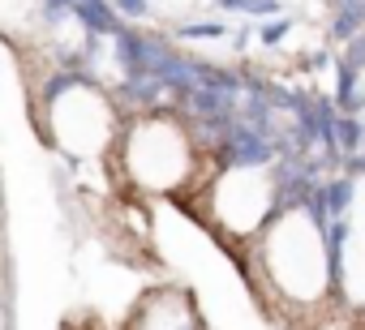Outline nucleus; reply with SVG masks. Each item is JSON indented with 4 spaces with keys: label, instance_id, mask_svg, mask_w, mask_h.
Wrapping results in <instances>:
<instances>
[{
    "label": "nucleus",
    "instance_id": "f257e3e1",
    "mask_svg": "<svg viewBox=\"0 0 365 330\" xmlns=\"http://www.w3.org/2000/svg\"><path fill=\"white\" fill-rule=\"evenodd\" d=\"M207 150L215 154V163L228 168V172H267L271 163H275V142L262 137L258 129H250L237 116L207 142Z\"/></svg>",
    "mask_w": 365,
    "mask_h": 330
},
{
    "label": "nucleus",
    "instance_id": "f03ea898",
    "mask_svg": "<svg viewBox=\"0 0 365 330\" xmlns=\"http://www.w3.org/2000/svg\"><path fill=\"white\" fill-rule=\"evenodd\" d=\"M168 296H155L146 309H138L133 317V330H207L202 326V313L190 296H180L172 287H163Z\"/></svg>",
    "mask_w": 365,
    "mask_h": 330
},
{
    "label": "nucleus",
    "instance_id": "7ed1b4c3",
    "mask_svg": "<svg viewBox=\"0 0 365 330\" xmlns=\"http://www.w3.org/2000/svg\"><path fill=\"white\" fill-rule=\"evenodd\" d=\"M69 14L78 18V26L91 35V39H116L125 31L120 14L112 9V0H73Z\"/></svg>",
    "mask_w": 365,
    "mask_h": 330
},
{
    "label": "nucleus",
    "instance_id": "20e7f679",
    "mask_svg": "<svg viewBox=\"0 0 365 330\" xmlns=\"http://www.w3.org/2000/svg\"><path fill=\"white\" fill-rule=\"evenodd\" d=\"M335 112H344V116H361L365 112V86H361V73H352V69H344V65H335Z\"/></svg>",
    "mask_w": 365,
    "mask_h": 330
},
{
    "label": "nucleus",
    "instance_id": "39448f33",
    "mask_svg": "<svg viewBox=\"0 0 365 330\" xmlns=\"http://www.w3.org/2000/svg\"><path fill=\"white\" fill-rule=\"evenodd\" d=\"M331 137H335V154H339V163H344V159H352V154L365 150V120H361V116H344V112H335Z\"/></svg>",
    "mask_w": 365,
    "mask_h": 330
},
{
    "label": "nucleus",
    "instance_id": "423d86ee",
    "mask_svg": "<svg viewBox=\"0 0 365 330\" xmlns=\"http://www.w3.org/2000/svg\"><path fill=\"white\" fill-rule=\"evenodd\" d=\"M322 193H327V211H331V219H348V215H352V206H356L361 185H356V181H348V176L339 172V176L322 181Z\"/></svg>",
    "mask_w": 365,
    "mask_h": 330
},
{
    "label": "nucleus",
    "instance_id": "0eeeda50",
    "mask_svg": "<svg viewBox=\"0 0 365 330\" xmlns=\"http://www.w3.org/2000/svg\"><path fill=\"white\" fill-rule=\"evenodd\" d=\"M228 22H180L176 26V39L180 43H198V39H228Z\"/></svg>",
    "mask_w": 365,
    "mask_h": 330
},
{
    "label": "nucleus",
    "instance_id": "6e6552de",
    "mask_svg": "<svg viewBox=\"0 0 365 330\" xmlns=\"http://www.w3.org/2000/svg\"><path fill=\"white\" fill-rule=\"evenodd\" d=\"M365 31V22H361V14H352L348 5H335V18H331V39L335 43H348L352 35H361Z\"/></svg>",
    "mask_w": 365,
    "mask_h": 330
},
{
    "label": "nucleus",
    "instance_id": "1a4fd4ad",
    "mask_svg": "<svg viewBox=\"0 0 365 330\" xmlns=\"http://www.w3.org/2000/svg\"><path fill=\"white\" fill-rule=\"evenodd\" d=\"M344 52L335 56V65H344V69H352V73H365V31L361 35H352L348 43H339Z\"/></svg>",
    "mask_w": 365,
    "mask_h": 330
},
{
    "label": "nucleus",
    "instance_id": "9d476101",
    "mask_svg": "<svg viewBox=\"0 0 365 330\" xmlns=\"http://www.w3.org/2000/svg\"><path fill=\"white\" fill-rule=\"evenodd\" d=\"M228 14H245V18H275L279 0H228Z\"/></svg>",
    "mask_w": 365,
    "mask_h": 330
},
{
    "label": "nucleus",
    "instance_id": "9b49d317",
    "mask_svg": "<svg viewBox=\"0 0 365 330\" xmlns=\"http://www.w3.org/2000/svg\"><path fill=\"white\" fill-rule=\"evenodd\" d=\"M288 35H292V18H271V22L258 26V43L262 48H279Z\"/></svg>",
    "mask_w": 365,
    "mask_h": 330
},
{
    "label": "nucleus",
    "instance_id": "f8f14e48",
    "mask_svg": "<svg viewBox=\"0 0 365 330\" xmlns=\"http://www.w3.org/2000/svg\"><path fill=\"white\" fill-rule=\"evenodd\" d=\"M112 9H116V14H120V22L129 26V22L150 18V0H112Z\"/></svg>",
    "mask_w": 365,
    "mask_h": 330
},
{
    "label": "nucleus",
    "instance_id": "ddd939ff",
    "mask_svg": "<svg viewBox=\"0 0 365 330\" xmlns=\"http://www.w3.org/2000/svg\"><path fill=\"white\" fill-rule=\"evenodd\" d=\"M69 5L73 0H39V14H43V22H61L69 14Z\"/></svg>",
    "mask_w": 365,
    "mask_h": 330
},
{
    "label": "nucleus",
    "instance_id": "4468645a",
    "mask_svg": "<svg viewBox=\"0 0 365 330\" xmlns=\"http://www.w3.org/2000/svg\"><path fill=\"white\" fill-rule=\"evenodd\" d=\"M339 172H344L348 181H356V185H361V181H365V150H361V154H352V159H344V163H339Z\"/></svg>",
    "mask_w": 365,
    "mask_h": 330
},
{
    "label": "nucleus",
    "instance_id": "2eb2a0df",
    "mask_svg": "<svg viewBox=\"0 0 365 330\" xmlns=\"http://www.w3.org/2000/svg\"><path fill=\"white\" fill-rule=\"evenodd\" d=\"M331 60H335V56H331V52H314V56H305V60H301V65H305V69H309V73H318V69H327V65H331Z\"/></svg>",
    "mask_w": 365,
    "mask_h": 330
},
{
    "label": "nucleus",
    "instance_id": "dca6fc26",
    "mask_svg": "<svg viewBox=\"0 0 365 330\" xmlns=\"http://www.w3.org/2000/svg\"><path fill=\"white\" fill-rule=\"evenodd\" d=\"M232 39H237V52H245V48H250V39H254V31H250V26H241Z\"/></svg>",
    "mask_w": 365,
    "mask_h": 330
},
{
    "label": "nucleus",
    "instance_id": "f3484780",
    "mask_svg": "<svg viewBox=\"0 0 365 330\" xmlns=\"http://www.w3.org/2000/svg\"><path fill=\"white\" fill-rule=\"evenodd\" d=\"M335 5H348V9L361 14V22H365V0H335Z\"/></svg>",
    "mask_w": 365,
    "mask_h": 330
},
{
    "label": "nucleus",
    "instance_id": "a211bd4d",
    "mask_svg": "<svg viewBox=\"0 0 365 330\" xmlns=\"http://www.w3.org/2000/svg\"><path fill=\"white\" fill-rule=\"evenodd\" d=\"M215 5H220V9H224V5H228V0H215Z\"/></svg>",
    "mask_w": 365,
    "mask_h": 330
}]
</instances>
